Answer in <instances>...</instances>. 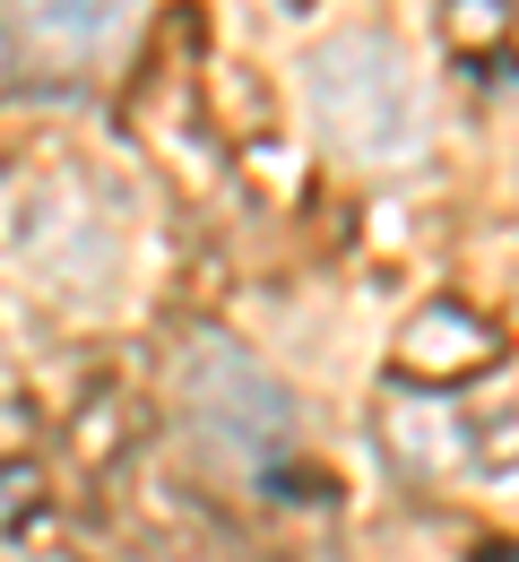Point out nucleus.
<instances>
[{
    "label": "nucleus",
    "instance_id": "nucleus-1",
    "mask_svg": "<svg viewBox=\"0 0 519 562\" xmlns=\"http://www.w3.org/2000/svg\"><path fill=\"white\" fill-rule=\"evenodd\" d=\"M303 78H312V122L329 131V147L364 165H398L425 147V87L390 35H329Z\"/></svg>",
    "mask_w": 519,
    "mask_h": 562
},
{
    "label": "nucleus",
    "instance_id": "nucleus-2",
    "mask_svg": "<svg viewBox=\"0 0 519 562\" xmlns=\"http://www.w3.org/2000/svg\"><path fill=\"white\" fill-rule=\"evenodd\" d=\"M173 398H182V416L200 424L217 450L251 459V468H269V459L295 441V398H286V381H278L269 363H251L234 338H191L182 363H173Z\"/></svg>",
    "mask_w": 519,
    "mask_h": 562
},
{
    "label": "nucleus",
    "instance_id": "nucleus-3",
    "mask_svg": "<svg viewBox=\"0 0 519 562\" xmlns=\"http://www.w3.org/2000/svg\"><path fill=\"white\" fill-rule=\"evenodd\" d=\"M494 355H503L494 321L467 312V303H425V312L398 329V372H407V381H476Z\"/></svg>",
    "mask_w": 519,
    "mask_h": 562
},
{
    "label": "nucleus",
    "instance_id": "nucleus-4",
    "mask_svg": "<svg viewBox=\"0 0 519 562\" xmlns=\"http://www.w3.org/2000/svg\"><path fill=\"white\" fill-rule=\"evenodd\" d=\"M18 9V35L53 61H95L113 35H122V9L131 0H9Z\"/></svg>",
    "mask_w": 519,
    "mask_h": 562
},
{
    "label": "nucleus",
    "instance_id": "nucleus-5",
    "mask_svg": "<svg viewBox=\"0 0 519 562\" xmlns=\"http://www.w3.org/2000/svg\"><path fill=\"white\" fill-rule=\"evenodd\" d=\"M503 35H511V0H442V44L450 53L485 61V53H503Z\"/></svg>",
    "mask_w": 519,
    "mask_h": 562
},
{
    "label": "nucleus",
    "instance_id": "nucleus-6",
    "mask_svg": "<svg viewBox=\"0 0 519 562\" xmlns=\"http://www.w3.org/2000/svg\"><path fill=\"white\" fill-rule=\"evenodd\" d=\"M35 510H44V476H35V459H9V468H0V537L26 528Z\"/></svg>",
    "mask_w": 519,
    "mask_h": 562
},
{
    "label": "nucleus",
    "instance_id": "nucleus-7",
    "mask_svg": "<svg viewBox=\"0 0 519 562\" xmlns=\"http://www.w3.org/2000/svg\"><path fill=\"white\" fill-rule=\"evenodd\" d=\"M476 562H519V546H476Z\"/></svg>",
    "mask_w": 519,
    "mask_h": 562
}]
</instances>
